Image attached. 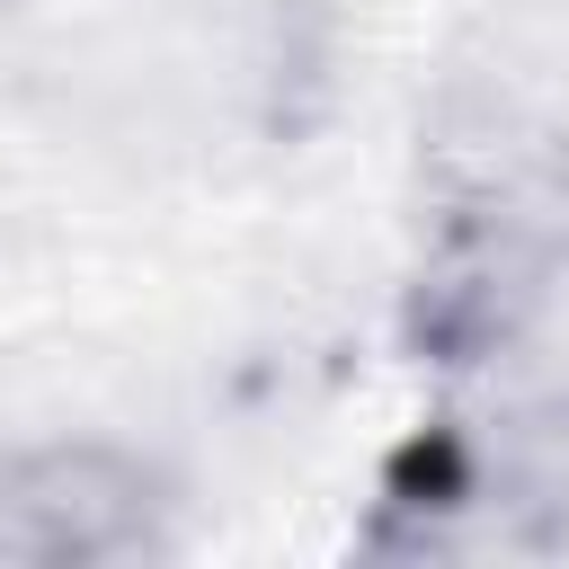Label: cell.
<instances>
[{"label": "cell", "mask_w": 569, "mask_h": 569, "mask_svg": "<svg viewBox=\"0 0 569 569\" xmlns=\"http://www.w3.org/2000/svg\"><path fill=\"white\" fill-rule=\"evenodd\" d=\"M151 533V471L107 445H53L0 471V542L27 560H116Z\"/></svg>", "instance_id": "obj_1"}]
</instances>
